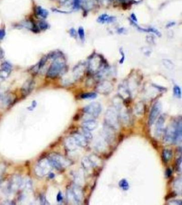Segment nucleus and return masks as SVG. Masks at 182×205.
<instances>
[{
    "instance_id": "f257e3e1",
    "label": "nucleus",
    "mask_w": 182,
    "mask_h": 205,
    "mask_svg": "<svg viewBox=\"0 0 182 205\" xmlns=\"http://www.w3.org/2000/svg\"><path fill=\"white\" fill-rule=\"evenodd\" d=\"M47 159L52 168L59 171L72 164L71 161L58 154H51Z\"/></svg>"
},
{
    "instance_id": "f03ea898",
    "label": "nucleus",
    "mask_w": 182,
    "mask_h": 205,
    "mask_svg": "<svg viewBox=\"0 0 182 205\" xmlns=\"http://www.w3.org/2000/svg\"><path fill=\"white\" fill-rule=\"evenodd\" d=\"M65 68V63L64 62L62 56L54 59V61L47 72V76L49 77L54 78L61 74Z\"/></svg>"
},
{
    "instance_id": "7ed1b4c3",
    "label": "nucleus",
    "mask_w": 182,
    "mask_h": 205,
    "mask_svg": "<svg viewBox=\"0 0 182 205\" xmlns=\"http://www.w3.org/2000/svg\"><path fill=\"white\" fill-rule=\"evenodd\" d=\"M106 125L116 130L119 127V115L117 112L112 109L108 110L105 115Z\"/></svg>"
},
{
    "instance_id": "20e7f679",
    "label": "nucleus",
    "mask_w": 182,
    "mask_h": 205,
    "mask_svg": "<svg viewBox=\"0 0 182 205\" xmlns=\"http://www.w3.org/2000/svg\"><path fill=\"white\" fill-rule=\"evenodd\" d=\"M67 198L69 201L73 200L75 204H79L81 202L83 198L82 190L79 186L74 185L71 189L67 191Z\"/></svg>"
},
{
    "instance_id": "39448f33",
    "label": "nucleus",
    "mask_w": 182,
    "mask_h": 205,
    "mask_svg": "<svg viewBox=\"0 0 182 205\" xmlns=\"http://www.w3.org/2000/svg\"><path fill=\"white\" fill-rule=\"evenodd\" d=\"M177 121H174L168 125L165 131L164 140L167 144L173 143L175 141Z\"/></svg>"
},
{
    "instance_id": "423d86ee",
    "label": "nucleus",
    "mask_w": 182,
    "mask_h": 205,
    "mask_svg": "<svg viewBox=\"0 0 182 205\" xmlns=\"http://www.w3.org/2000/svg\"><path fill=\"white\" fill-rule=\"evenodd\" d=\"M52 168L49 162L48 159H44L40 160L35 167V173L39 176H43L49 172Z\"/></svg>"
},
{
    "instance_id": "0eeeda50",
    "label": "nucleus",
    "mask_w": 182,
    "mask_h": 205,
    "mask_svg": "<svg viewBox=\"0 0 182 205\" xmlns=\"http://www.w3.org/2000/svg\"><path fill=\"white\" fill-rule=\"evenodd\" d=\"M102 111V106L98 102H91L83 108V112L93 117H97Z\"/></svg>"
},
{
    "instance_id": "6e6552de",
    "label": "nucleus",
    "mask_w": 182,
    "mask_h": 205,
    "mask_svg": "<svg viewBox=\"0 0 182 205\" xmlns=\"http://www.w3.org/2000/svg\"><path fill=\"white\" fill-rule=\"evenodd\" d=\"M162 110L161 104L160 102H156L154 104L151 109V112L149 117L148 123L150 125H152L156 121L157 118L159 116Z\"/></svg>"
},
{
    "instance_id": "1a4fd4ad",
    "label": "nucleus",
    "mask_w": 182,
    "mask_h": 205,
    "mask_svg": "<svg viewBox=\"0 0 182 205\" xmlns=\"http://www.w3.org/2000/svg\"><path fill=\"white\" fill-rule=\"evenodd\" d=\"M22 179L20 176H18L13 177L9 183L7 188L9 193H12L14 191H17L19 188H21Z\"/></svg>"
},
{
    "instance_id": "9d476101",
    "label": "nucleus",
    "mask_w": 182,
    "mask_h": 205,
    "mask_svg": "<svg viewBox=\"0 0 182 205\" xmlns=\"http://www.w3.org/2000/svg\"><path fill=\"white\" fill-rule=\"evenodd\" d=\"M165 123V118L163 115H162L157 120V123L155 125V135L158 137H159L163 132Z\"/></svg>"
},
{
    "instance_id": "9b49d317",
    "label": "nucleus",
    "mask_w": 182,
    "mask_h": 205,
    "mask_svg": "<svg viewBox=\"0 0 182 205\" xmlns=\"http://www.w3.org/2000/svg\"><path fill=\"white\" fill-rule=\"evenodd\" d=\"M113 87L110 82L104 81L100 83L97 87V90L100 93L103 94H108L112 90Z\"/></svg>"
},
{
    "instance_id": "f8f14e48",
    "label": "nucleus",
    "mask_w": 182,
    "mask_h": 205,
    "mask_svg": "<svg viewBox=\"0 0 182 205\" xmlns=\"http://www.w3.org/2000/svg\"><path fill=\"white\" fill-rule=\"evenodd\" d=\"M182 123L181 118L180 119L177 120L176 131V136H175V138L174 141L175 143L179 144L182 142Z\"/></svg>"
},
{
    "instance_id": "ddd939ff",
    "label": "nucleus",
    "mask_w": 182,
    "mask_h": 205,
    "mask_svg": "<svg viewBox=\"0 0 182 205\" xmlns=\"http://www.w3.org/2000/svg\"><path fill=\"white\" fill-rule=\"evenodd\" d=\"M116 17L111 16L106 14H102L97 19V22L101 24L105 23H112L114 22L116 20Z\"/></svg>"
},
{
    "instance_id": "4468645a",
    "label": "nucleus",
    "mask_w": 182,
    "mask_h": 205,
    "mask_svg": "<svg viewBox=\"0 0 182 205\" xmlns=\"http://www.w3.org/2000/svg\"><path fill=\"white\" fill-rule=\"evenodd\" d=\"M73 137L78 146H80L81 147H85L88 144V141L81 134L75 133L74 134Z\"/></svg>"
},
{
    "instance_id": "2eb2a0df",
    "label": "nucleus",
    "mask_w": 182,
    "mask_h": 205,
    "mask_svg": "<svg viewBox=\"0 0 182 205\" xmlns=\"http://www.w3.org/2000/svg\"><path fill=\"white\" fill-rule=\"evenodd\" d=\"M35 83L33 81L30 80L26 82L22 88V92L25 95H29L34 89Z\"/></svg>"
},
{
    "instance_id": "dca6fc26",
    "label": "nucleus",
    "mask_w": 182,
    "mask_h": 205,
    "mask_svg": "<svg viewBox=\"0 0 182 205\" xmlns=\"http://www.w3.org/2000/svg\"><path fill=\"white\" fill-rule=\"evenodd\" d=\"M83 128L88 130L89 131L94 130L97 128V123L94 120H88L84 121L82 123Z\"/></svg>"
},
{
    "instance_id": "f3484780",
    "label": "nucleus",
    "mask_w": 182,
    "mask_h": 205,
    "mask_svg": "<svg viewBox=\"0 0 182 205\" xmlns=\"http://www.w3.org/2000/svg\"><path fill=\"white\" fill-rule=\"evenodd\" d=\"M65 146L66 148L70 151L75 150L78 146L73 137H68V138L66 139L65 140Z\"/></svg>"
},
{
    "instance_id": "a211bd4d",
    "label": "nucleus",
    "mask_w": 182,
    "mask_h": 205,
    "mask_svg": "<svg viewBox=\"0 0 182 205\" xmlns=\"http://www.w3.org/2000/svg\"><path fill=\"white\" fill-rule=\"evenodd\" d=\"M35 12L36 14H37L38 16H40L43 18H46L49 14L48 11L47 10L42 8L40 6H38L36 8Z\"/></svg>"
},
{
    "instance_id": "6ab92c4d",
    "label": "nucleus",
    "mask_w": 182,
    "mask_h": 205,
    "mask_svg": "<svg viewBox=\"0 0 182 205\" xmlns=\"http://www.w3.org/2000/svg\"><path fill=\"white\" fill-rule=\"evenodd\" d=\"M88 158L90 160V162H91L93 167H97V166H98L100 165L101 161H100V158L96 156V155H94V154L90 155L88 157Z\"/></svg>"
},
{
    "instance_id": "aec40b11",
    "label": "nucleus",
    "mask_w": 182,
    "mask_h": 205,
    "mask_svg": "<svg viewBox=\"0 0 182 205\" xmlns=\"http://www.w3.org/2000/svg\"><path fill=\"white\" fill-rule=\"evenodd\" d=\"M172 156H173V153H172V151L170 150L166 149L164 150L162 152V158L163 160L165 161V162L169 161L171 159Z\"/></svg>"
},
{
    "instance_id": "412c9836",
    "label": "nucleus",
    "mask_w": 182,
    "mask_h": 205,
    "mask_svg": "<svg viewBox=\"0 0 182 205\" xmlns=\"http://www.w3.org/2000/svg\"><path fill=\"white\" fill-rule=\"evenodd\" d=\"M82 165L83 167L85 168V170H90L93 167V166L90 162V160L89 159L88 157L83 158L82 160Z\"/></svg>"
},
{
    "instance_id": "4be33fe9",
    "label": "nucleus",
    "mask_w": 182,
    "mask_h": 205,
    "mask_svg": "<svg viewBox=\"0 0 182 205\" xmlns=\"http://www.w3.org/2000/svg\"><path fill=\"white\" fill-rule=\"evenodd\" d=\"M81 134L82 135L88 142L90 141L92 138V135L91 133L90 132V131H89L88 130L86 129L85 128H83L82 131H81Z\"/></svg>"
},
{
    "instance_id": "5701e85b",
    "label": "nucleus",
    "mask_w": 182,
    "mask_h": 205,
    "mask_svg": "<svg viewBox=\"0 0 182 205\" xmlns=\"http://www.w3.org/2000/svg\"><path fill=\"white\" fill-rule=\"evenodd\" d=\"M163 65L166 68H167L168 70H172L174 68V63H173L171 60L169 59H163L162 60Z\"/></svg>"
},
{
    "instance_id": "b1692460",
    "label": "nucleus",
    "mask_w": 182,
    "mask_h": 205,
    "mask_svg": "<svg viewBox=\"0 0 182 205\" xmlns=\"http://www.w3.org/2000/svg\"><path fill=\"white\" fill-rule=\"evenodd\" d=\"M97 96V94L95 92H87L82 94L81 98L82 99H94Z\"/></svg>"
},
{
    "instance_id": "393cba45",
    "label": "nucleus",
    "mask_w": 182,
    "mask_h": 205,
    "mask_svg": "<svg viewBox=\"0 0 182 205\" xmlns=\"http://www.w3.org/2000/svg\"><path fill=\"white\" fill-rule=\"evenodd\" d=\"M119 184L120 187L125 191L128 190L129 188V185L128 181L125 179H121L120 181Z\"/></svg>"
},
{
    "instance_id": "a878e982",
    "label": "nucleus",
    "mask_w": 182,
    "mask_h": 205,
    "mask_svg": "<svg viewBox=\"0 0 182 205\" xmlns=\"http://www.w3.org/2000/svg\"><path fill=\"white\" fill-rule=\"evenodd\" d=\"M175 188L177 192L181 194L182 193V179L180 178L177 179L174 183Z\"/></svg>"
},
{
    "instance_id": "bb28decb",
    "label": "nucleus",
    "mask_w": 182,
    "mask_h": 205,
    "mask_svg": "<svg viewBox=\"0 0 182 205\" xmlns=\"http://www.w3.org/2000/svg\"><path fill=\"white\" fill-rule=\"evenodd\" d=\"M174 95L178 98H181L182 94H181V90L178 85H175L174 86L173 89Z\"/></svg>"
},
{
    "instance_id": "cd10ccee",
    "label": "nucleus",
    "mask_w": 182,
    "mask_h": 205,
    "mask_svg": "<svg viewBox=\"0 0 182 205\" xmlns=\"http://www.w3.org/2000/svg\"><path fill=\"white\" fill-rule=\"evenodd\" d=\"M12 66L10 63L8 62H4L2 64V70H3L7 72L10 73V72L11 71Z\"/></svg>"
},
{
    "instance_id": "c85d7f7f",
    "label": "nucleus",
    "mask_w": 182,
    "mask_h": 205,
    "mask_svg": "<svg viewBox=\"0 0 182 205\" xmlns=\"http://www.w3.org/2000/svg\"><path fill=\"white\" fill-rule=\"evenodd\" d=\"M78 34L79 35L80 39L82 40V41H84L85 39V32L82 27H80L78 29Z\"/></svg>"
},
{
    "instance_id": "c756f323",
    "label": "nucleus",
    "mask_w": 182,
    "mask_h": 205,
    "mask_svg": "<svg viewBox=\"0 0 182 205\" xmlns=\"http://www.w3.org/2000/svg\"><path fill=\"white\" fill-rule=\"evenodd\" d=\"M48 24L44 21L41 22L39 24V27L42 30H46L47 29H48Z\"/></svg>"
},
{
    "instance_id": "7c9ffc66",
    "label": "nucleus",
    "mask_w": 182,
    "mask_h": 205,
    "mask_svg": "<svg viewBox=\"0 0 182 205\" xmlns=\"http://www.w3.org/2000/svg\"><path fill=\"white\" fill-rule=\"evenodd\" d=\"M82 0H74L73 1V8L79 9L81 6Z\"/></svg>"
},
{
    "instance_id": "2f4dec72",
    "label": "nucleus",
    "mask_w": 182,
    "mask_h": 205,
    "mask_svg": "<svg viewBox=\"0 0 182 205\" xmlns=\"http://www.w3.org/2000/svg\"><path fill=\"white\" fill-rule=\"evenodd\" d=\"M148 32H151V33H153L154 34H156L158 37H160L161 36V33L156 29L152 28V27L148 28Z\"/></svg>"
},
{
    "instance_id": "473e14b6",
    "label": "nucleus",
    "mask_w": 182,
    "mask_h": 205,
    "mask_svg": "<svg viewBox=\"0 0 182 205\" xmlns=\"http://www.w3.org/2000/svg\"><path fill=\"white\" fill-rule=\"evenodd\" d=\"M120 54L121 55V58L120 60L119 63L120 64H123L125 61V54L123 51V49H120Z\"/></svg>"
},
{
    "instance_id": "72a5a7b5",
    "label": "nucleus",
    "mask_w": 182,
    "mask_h": 205,
    "mask_svg": "<svg viewBox=\"0 0 182 205\" xmlns=\"http://www.w3.org/2000/svg\"><path fill=\"white\" fill-rule=\"evenodd\" d=\"M40 201H41V204H43V205H48V204H49V202H48V201L46 199V198L44 196H41V197H40Z\"/></svg>"
},
{
    "instance_id": "f704fd0d",
    "label": "nucleus",
    "mask_w": 182,
    "mask_h": 205,
    "mask_svg": "<svg viewBox=\"0 0 182 205\" xmlns=\"http://www.w3.org/2000/svg\"><path fill=\"white\" fill-rule=\"evenodd\" d=\"M70 34L71 35L72 37H76L77 36V33L75 29L72 28V29H70Z\"/></svg>"
},
{
    "instance_id": "c9c22d12",
    "label": "nucleus",
    "mask_w": 182,
    "mask_h": 205,
    "mask_svg": "<svg viewBox=\"0 0 182 205\" xmlns=\"http://www.w3.org/2000/svg\"><path fill=\"white\" fill-rule=\"evenodd\" d=\"M63 200V195H62V194L61 192H59L58 194H57V200L58 202H61L62 201V200Z\"/></svg>"
},
{
    "instance_id": "e433bc0d",
    "label": "nucleus",
    "mask_w": 182,
    "mask_h": 205,
    "mask_svg": "<svg viewBox=\"0 0 182 205\" xmlns=\"http://www.w3.org/2000/svg\"><path fill=\"white\" fill-rule=\"evenodd\" d=\"M6 35V32L4 29H0V40L3 39Z\"/></svg>"
},
{
    "instance_id": "4c0bfd02",
    "label": "nucleus",
    "mask_w": 182,
    "mask_h": 205,
    "mask_svg": "<svg viewBox=\"0 0 182 205\" xmlns=\"http://www.w3.org/2000/svg\"><path fill=\"white\" fill-rule=\"evenodd\" d=\"M130 17H131V20H132V21H133L134 22H135V23H137V19L136 16L135 15V14H132Z\"/></svg>"
},
{
    "instance_id": "58836bf2",
    "label": "nucleus",
    "mask_w": 182,
    "mask_h": 205,
    "mask_svg": "<svg viewBox=\"0 0 182 205\" xmlns=\"http://www.w3.org/2000/svg\"><path fill=\"white\" fill-rule=\"evenodd\" d=\"M2 204H4V205H13V204H14V202H12L11 201L7 200V201L3 202Z\"/></svg>"
},
{
    "instance_id": "ea45409f",
    "label": "nucleus",
    "mask_w": 182,
    "mask_h": 205,
    "mask_svg": "<svg viewBox=\"0 0 182 205\" xmlns=\"http://www.w3.org/2000/svg\"><path fill=\"white\" fill-rule=\"evenodd\" d=\"M175 25V22H171V23H169L167 25V28H169V27H173V26Z\"/></svg>"
},
{
    "instance_id": "a19ab883",
    "label": "nucleus",
    "mask_w": 182,
    "mask_h": 205,
    "mask_svg": "<svg viewBox=\"0 0 182 205\" xmlns=\"http://www.w3.org/2000/svg\"><path fill=\"white\" fill-rule=\"evenodd\" d=\"M166 174H167V176L168 177H169L171 175V169L168 168V169L167 170V171H166Z\"/></svg>"
},
{
    "instance_id": "79ce46f5",
    "label": "nucleus",
    "mask_w": 182,
    "mask_h": 205,
    "mask_svg": "<svg viewBox=\"0 0 182 205\" xmlns=\"http://www.w3.org/2000/svg\"><path fill=\"white\" fill-rule=\"evenodd\" d=\"M119 1L120 2H125V0H119Z\"/></svg>"
},
{
    "instance_id": "37998d69",
    "label": "nucleus",
    "mask_w": 182,
    "mask_h": 205,
    "mask_svg": "<svg viewBox=\"0 0 182 205\" xmlns=\"http://www.w3.org/2000/svg\"><path fill=\"white\" fill-rule=\"evenodd\" d=\"M2 179H0V186H1V184H2Z\"/></svg>"
}]
</instances>
